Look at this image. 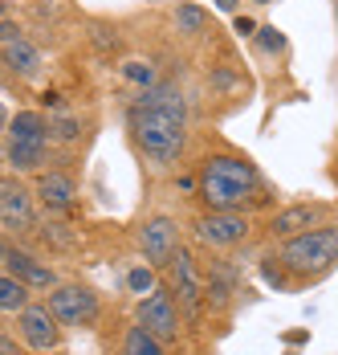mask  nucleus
I'll list each match as a JSON object with an SVG mask.
<instances>
[{
    "instance_id": "obj_1",
    "label": "nucleus",
    "mask_w": 338,
    "mask_h": 355,
    "mask_svg": "<svg viewBox=\"0 0 338 355\" xmlns=\"http://www.w3.org/2000/svg\"><path fill=\"white\" fill-rule=\"evenodd\" d=\"M131 131H135L139 151L155 164V168H171L184 155V103L171 86L147 90L139 98V107L131 110Z\"/></svg>"
},
{
    "instance_id": "obj_2",
    "label": "nucleus",
    "mask_w": 338,
    "mask_h": 355,
    "mask_svg": "<svg viewBox=\"0 0 338 355\" xmlns=\"http://www.w3.org/2000/svg\"><path fill=\"white\" fill-rule=\"evenodd\" d=\"M257 192V168L240 155H212L200 172V196L212 213H237Z\"/></svg>"
},
{
    "instance_id": "obj_3",
    "label": "nucleus",
    "mask_w": 338,
    "mask_h": 355,
    "mask_svg": "<svg viewBox=\"0 0 338 355\" xmlns=\"http://www.w3.org/2000/svg\"><path fill=\"white\" fill-rule=\"evenodd\" d=\"M338 257V233L335 229H305L298 237H290L281 249V261L298 274H322L330 270Z\"/></svg>"
},
{
    "instance_id": "obj_4",
    "label": "nucleus",
    "mask_w": 338,
    "mask_h": 355,
    "mask_svg": "<svg viewBox=\"0 0 338 355\" xmlns=\"http://www.w3.org/2000/svg\"><path fill=\"white\" fill-rule=\"evenodd\" d=\"M45 311H49L57 322L78 327V322L98 319V298H94L86 286H57V290L49 294V306H45Z\"/></svg>"
},
{
    "instance_id": "obj_5",
    "label": "nucleus",
    "mask_w": 338,
    "mask_h": 355,
    "mask_svg": "<svg viewBox=\"0 0 338 355\" xmlns=\"http://www.w3.org/2000/svg\"><path fill=\"white\" fill-rule=\"evenodd\" d=\"M139 327H143L147 335H155L159 343H171V339L179 335V315H175L171 294H163V290L147 294V298L139 302Z\"/></svg>"
},
{
    "instance_id": "obj_6",
    "label": "nucleus",
    "mask_w": 338,
    "mask_h": 355,
    "mask_svg": "<svg viewBox=\"0 0 338 355\" xmlns=\"http://www.w3.org/2000/svg\"><path fill=\"white\" fill-rule=\"evenodd\" d=\"M0 225L12 233H29L33 229V196L21 180H4L0 184Z\"/></svg>"
},
{
    "instance_id": "obj_7",
    "label": "nucleus",
    "mask_w": 338,
    "mask_h": 355,
    "mask_svg": "<svg viewBox=\"0 0 338 355\" xmlns=\"http://www.w3.org/2000/svg\"><path fill=\"white\" fill-rule=\"evenodd\" d=\"M249 233V220L240 213H208L196 220V237L212 249H224V245H237L240 237Z\"/></svg>"
},
{
    "instance_id": "obj_8",
    "label": "nucleus",
    "mask_w": 338,
    "mask_h": 355,
    "mask_svg": "<svg viewBox=\"0 0 338 355\" xmlns=\"http://www.w3.org/2000/svg\"><path fill=\"white\" fill-rule=\"evenodd\" d=\"M17 315H21V322H17V327H21V339H25L33 352H53V347H57V335H62V331H57V319H53L45 306H33V302H29V306L17 311Z\"/></svg>"
},
{
    "instance_id": "obj_9",
    "label": "nucleus",
    "mask_w": 338,
    "mask_h": 355,
    "mask_svg": "<svg viewBox=\"0 0 338 355\" xmlns=\"http://www.w3.org/2000/svg\"><path fill=\"white\" fill-rule=\"evenodd\" d=\"M175 220H168V216H155V220H147L143 225V233H139V245H143V253H147V261L151 266H168V257L175 253Z\"/></svg>"
},
{
    "instance_id": "obj_10",
    "label": "nucleus",
    "mask_w": 338,
    "mask_h": 355,
    "mask_svg": "<svg viewBox=\"0 0 338 355\" xmlns=\"http://www.w3.org/2000/svg\"><path fill=\"white\" fill-rule=\"evenodd\" d=\"M4 266H8V274H12V278H17L21 286H37V290H49V286L57 282L49 266H41L37 257L21 253V249H4Z\"/></svg>"
},
{
    "instance_id": "obj_11",
    "label": "nucleus",
    "mask_w": 338,
    "mask_h": 355,
    "mask_svg": "<svg viewBox=\"0 0 338 355\" xmlns=\"http://www.w3.org/2000/svg\"><path fill=\"white\" fill-rule=\"evenodd\" d=\"M37 196H41V205L49 213H66L78 200V188H73V180L66 172H45V176H37Z\"/></svg>"
},
{
    "instance_id": "obj_12",
    "label": "nucleus",
    "mask_w": 338,
    "mask_h": 355,
    "mask_svg": "<svg viewBox=\"0 0 338 355\" xmlns=\"http://www.w3.org/2000/svg\"><path fill=\"white\" fill-rule=\"evenodd\" d=\"M168 266H171V274H175V294H179V302L196 315L200 311V294H204V286L200 278H196V266H192V257L179 249V253H171L168 257Z\"/></svg>"
},
{
    "instance_id": "obj_13",
    "label": "nucleus",
    "mask_w": 338,
    "mask_h": 355,
    "mask_svg": "<svg viewBox=\"0 0 338 355\" xmlns=\"http://www.w3.org/2000/svg\"><path fill=\"white\" fill-rule=\"evenodd\" d=\"M4 66L12 73H21V78H37L41 73V49L29 37H17V41L4 45Z\"/></svg>"
},
{
    "instance_id": "obj_14",
    "label": "nucleus",
    "mask_w": 338,
    "mask_h": 355,
    "mask_svg": "<svg viewBox=\"0 0 338 355\" xmlns=\"http://www.w3.org/2000/svg\"><path fill=\"white\" fill-rule=\"evenodd\" d=\"M314 220H318V205H290V209H281V213L273 216V237H298L305 229H314Z\"/></svg>"
},
{
    "instance_id": "obj_15",
    "label": "nucleus",
    "mask_w": 338,
    "mask_h": 355,
    "mask_svg": "<svg viewBox=\"0 0 338 355\" xmlns=\"http://www.w3.org/2000/svg\"><path fill=\"white\" fill-rule=\"evenodd\" d=\"M45 151H49V139H8L4 159H8L17 172H37V168L45 164Z\"/></svg>"
},
{
    "instance_id": "obj_16",
    "label": "nucleus",
    "mask_w": 338,
    "mask_h": 355,
    "mask_svg": "<svg viewBox=\"0 0 338 355\" xmlns=\"http://www.w3.org/2000/svg\"><path fill=\"white\" fill-rule=\"evenodd\" d=\"M4 127H8V139H49L45 119H41L37 110H21V114H12Z\"/></svg>"
},
{
    "instance_id": "obj_17",
    "label": "nucleus",
    "mask_w": 338,
    "mask_h": 355,
    "mask_svg": "<svg viewBox=\"0 0 338 355\" xmlns=\"http://www.w3.org/2000/svg\"><path fill=\"white\" fill-rule=\"evenodd\" d=\"M29 306V286H21L12 274H0V311H25Z\"/></svg>"
},
{
    "instance_id": "obj_18",
    "label": "nucleus",
    "mask_w": 338,
    "mask_h": 355,
    "mask_svg": "<svg viewBox=\"0 0 338 355\" xmlns=\"http://www.w3.org/2000/svg\"><path fill=\"white\" fill-rule=\"evenodd\" d=\"M175 25H179V33L196 37V33H204V25H208V12L196 8V4H179V8H175Z\"/></svg>"
},
{
    "instance_id": "obj_19",
    "label": "nucleus",
    "mask_w": 338,
    "mask_h": 355,
    "mask_svg": "<svg viewBox=\"0 0 338 355\" xmlns=\"http://www.w3.org/2000/svg\"><path fill=\"white\" fill-rule=\"evenodd\" d=\"M127 355H163V343L155 335H147L143 327H131L127 331Z\"/></svg>"
},
{
    "instance_id": "obj_20",
    "label": "nucleus",
    "mask_w": 338,
    "mask_h": 355,
    "mask_svg": "<svg viewBox=\"0 0 338 355\" xmlns=\"http://www.w3.org/2000/svg\"><path fill=\"white\" fill-rule=\"evenodd\" d=\"M45 131H49V139H78V131H82V123L73 119V114H62V119H53V123H45Z\"/></svg>"
},
{
    "instance_id": "obj_21",
    "label": "nucleus",
    "mask_w": 338,
    "mask_h": 355,
    "mask_svg": "<svg viewBox=\"0 0 338 355\" xmlns=\"http://www.w3.org/2000/svg\"><path fill=\"white\" fill-rule=\"evenodd\" d=\"M123 78L135 82V86H147V90L155 86V70H151L147 62H127V66H123Z\"/></svg>"
},
{
    "instance_id": "obj_22",
    "label": "nucleus",
    "mask_w": 338,
    "mask_h": 355,
    "mask_svg": "<svg viewBox=\"0 0 338 355\" xmlns=\"http://www.w3.org/2000/svg\"><path fill=\"white\" fill-rule=\"evenodd\" d=\"M257 45H261L265 53H281V49H285V37L277 33L273 25H261V29H257Z\"/></svg>"
},
{
    "instance_id": "obj_23",
    "label": "nucleus",
    "mask_w": 338,
    "mask_h": 355,
    "mask_svg": "<svg viewBox=\"0 0 338 355\" xmlns=\"http://www.w3.org/2000/svg\"><path fill=\"white\" fill-rule=\"evenodd\" d=\"M127 286H131L135 294H151V286H155V274H151L147 266H139V270H131V278H127Z\"/></svg>"
},
{
    "instance_id": "obj_24",
    "label": "nucleus",
    "mask_w": 338,
    "mask_h": 355,
    "mask_svg": "<svg viewBox=\"0 0 338 355\" xmlns=\"http://www.w3.org/2000/svg\"><path fill=\"white\" fill-rule=\"evenodd\" d=\"M17 37H21V29H17L12 21H0V41H4V45H8V41H17Z\"/></svg>"
},
{
    "instance_id": "obj_25",
    "label": "nucleus",
    "mask_w": 338,
    "mask_h": 355,
    "mask_svg": "<svg viewBox=\"0 0 338 355\" xmlns=\"http://www.w3.org/2000/svg\"><path fill=\"white\" fill-rule=\"evenodd\" d=\"M94 41H98L106 53H110V49H118V37H106V29H94Z\"/></svg>"
},
{
    "instance_id": "obj_26",
    "label": "nucleus",
    "mask_w": 338,
    "mask_h": 355,
    "mask_svg": "<svg viewBox=\"0 0 338 355\" xmlns=\"http://www.w3.org/2000/svg\"><path fill=\"white\" fill-rule=\"evenodd\" d=\"M233 25H237V33H240V37H253V33H257V25H253L249 17H237Z\"/></svg>"
},
{
    "instance_id": "obj_27",
    "label": "nucleus",
    "mask_w": 338,
    "mask_h": 355,
    "mask_svg": "<svg viewBox=\"0 0 338 355\" xmlns=\"http://www.w3.org/2000/svg\"><path fill=\"white\" fill-rule=\"evenodd\" d=\"M12 352H17V343H12L8 335H0V355H12Z\"/></svg>"
},
{
    "instance_id": "obj_28",
    "label": "nucleus",
    "mask_w": 338,
    "mask_h": 355,
    "mask_svg": "<svg viewBox=\"0 0 338 355\" xmlns=\"http://www.w3.org/2000/svg\"><path fill=\"white\" fill-rule=\"evenodd\" d=\"M237 4H240V0H216V8H220V12H237Z\"/></svg>"
},
{
    "instance_id": "obj_29",
    "label": "nucleus",
    "mask_w": 338,
    "mask_h": 355,
    "mask_svg": "<svg viewBox=\"0 0 338 355\" xmlns=\"http://www.w3.org/2000/svg\"><path fill=\"white\" fill-rule=\"evenodd\" d=\"M4 123H8V114H4V107H0V131H4Z\"/></svg>"
},
{
    "instance_id": "obj_30",
    "label": "nucleus",
    "mask_w": 338,
    "mask_h": 355,
    "mask_svg": "<svg viewBox=\"0 0 338 355\" xmlns=\"http://www.w3.org/2000/svg\"><path fill=\"white\" fill-rule=\"evenodd\" d=\"M0 266H4V245H0Z\"/></svg>"
},
{
    "instance_id": "obj_31",
    "label": "nucleus",
    "mask_w": 338,
    "mask_h": 355,
    "mask_svg": "<svg viewBox=\"0 0 338 355\" xmlns=\"http://www.w3.org/2000/svg\"><path fill=\"white\" fill-rule=\"evenodd\" d=\"M257 4H269V0H257Z\"/></svg>"
},
{
    "instance_id": "obj_32",
    "label": "nucleus",
    "mask_w": 338,
    "mask_h": 355,
    "mask_svg": "<svg viewBox=\"0 0 338 355\" xmlns=\"http://www.w3.org/2000/svg\"><path fill=\"white\" fill-rule=\"evenodd\" d=\"M0 159H4V155H0Z\"/></svg>"
},
{
    "instance_id": "obj_33",
    "label": "nucleus",
    "mask_w": 338,
    "mask_h": 355,
    "mask_svg": "<svg viewBox=\"0 0 338 355\" xmlns=\"http://www.w3.org/2000/svg\"><path fill=\"white\" fill-rule=\"evenodd\" d=\"M12 355H17V352H12Z\"/></svg>"
}]
</instances>
